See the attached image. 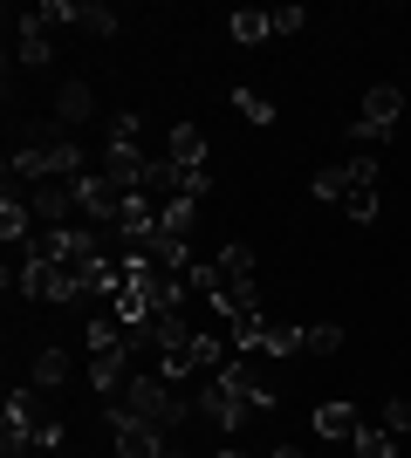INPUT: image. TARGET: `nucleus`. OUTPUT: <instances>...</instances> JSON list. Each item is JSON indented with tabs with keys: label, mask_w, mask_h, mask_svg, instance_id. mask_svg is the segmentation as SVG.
<instances>
[{
	"label": "nucleus",
	"mask_w": 411,
	"mask_h": 458,
	"mask_svg": "<svg viewBox=\"0 0 411 458\" xmlns=\"http://www.w3.org/2000/svg\"><path fill=\"white\" fill-rule=\"evenodd\" d=\"M7 287H14V294H35V301H82L76 274L62 267V260H21V274L7 267Z\"/></svg>",
	"instance_id": "nucleus-4"
},
{
	"label": "nucleus",
	"mask_w": 411,
	"mask_h": 458,
	"mask_svg": "<svg viewBox=\"0 0 411 458\" xmlns=\"http://www.w3.org/2000/svg\"><path fill=\"white\" fill-rule=\"evenodd\" d=\"M213 377L227 383V390H234V397L247 403V411H254V418H268L274 403H281V397H274V383H261V377H254V369H247V363H219Z\"/></svg>",
	"instance_id": "nucleus-10"
},
{
	"label": "nucleus",
	"mask_w": 411,
	"mask_h": 458,
	"mask_svg": "<svg viewBox=\"0 0 411 458\" xmlns=\"http://www.w3.org/2000/svg\"><path fill=\"white\" fill-rule=\"evenodd\" d=\"M28 131H35V137L7 151V178H21V185L69 178V185H76V178H82V144H76V137H48V123H28Z\"/></svg>",
	"instance_id": "nucleus-1"
},
{
	"label": "nucleus",
	"mask_w": 411,
	"mask_h": 458,
	"mask_svg": "<svg viewBox=\"0 0 411 458\" xmlns=\"http://www.w3.org/2000/svg\"><path fill=\"white\" fill-rule=\"evenodd\" d=\"M14 403H21V418H28L35 452H56V445H62V424H56V411L41 403V390H14Z\"/></svg>",
	"instance_id": "nucleus-11"
},
{
	"label": "nucleus",
	"mask_w": 411,
	"mask_h": 458,
	"mask_svg": "<svg viewBox=\"0 0 411 458\" xmlns=\"http://www.w3.org/2000/svg\"><path fill=\"white\" fill-rule=\"evenodd\" d=\"M350 452L356 458H398V431H384V424H356Z\"/></svg>",
	"instance_id": "nucleus-21"
},
{
	"label": "nucleus",
	"mask_w": 411,
	"mask_h": 458,
	"mask_svg": "<svg viewBox=\"0 0 411 458\" xmlns=\"http://www.w3.org/2000/svg\"><path fill=\"white\" fill-rule=\"evenodd\" d=\"M309 191H315V199H322V206H343V191H350V172H343V165H322Z\"/></svg>",
	"instance_id": "nucleus-24"
},
{
	"label": "nucleus",
	"mask_w": 411,
	"mask_h": 458,
	"mask_svg": "<svg viewBox=\"0 0 411 458\" xmlns=\"http://www.w3.org/2000/svg\"><path fill=\"white\" fill-rule=\"evenodd\" d=\"M178 165V172H193V165H206V131H199V123H178L172 131V151H165Z\"/></svg>",
	"instance_id": "nucleus-17"
},
{
	"label": "nucleus",
	"mask_w": 411,
	"mask_h": 458,
	"mask_svg": "<svg viewBox=\"0 0 411 458\" xmlns=\"http://www.w3.org/2000/svg\"><path fill=\"white\" fill-rule=\"evenodd\" d=\"M234 110L247 116V123H274V103L261 89H234Z\"/></svg>",
	"instance_id": "nucleus-26"
},
{
	"label": "nucleus",
	"mask_w": 411,
	"mask_h": 458,
	"mask_svg": "<svg viewBox=\"0 0 411 458\" xmlns=\"http://www.w3.org/2000/svg\"><path fill=\"white\" fill-rule=\"evenodd\" d=\"M227 28H234L240 48H261V41L274 35V14H261V7H234V21H227Z\"/></svg>",
	"instance_id": "nucleus-19"
},
{
	"label": "nucleus",
	"mask_w": 411,
	"mask_h": 458,
	"mask_svg": "<svg viewBox=\"0 0 411 458\" xmlns=\"http://www.w3.org/2000/svg\"><path fill=\"white\" fill-rule=\"evenodd\" d=\"M124 199H131V191H117L103 172H82V178H76V212L90 219V226H117Z\"/></svg>",
	"instance_id": "nucleus-7"
},
{
	"label": "nucleus",
	"mask_w": 411,
	"mask_h": 458,
	"mask_svg": "<svg viewBox=\"0 0 411 458\" xmlns=\"http://www.w3.org/2000/svg\"><path fill=\"white\" fill-rule=\"evenodd\" d=\"M193 219H199V206H193V199H172V206L158 212V226H165V233H178V240L193 233Z\"/></svg>",
	"instance_id": "nucleus-25"
},
{
	"label": "nucleus",
	"mask_w": 411,
	"mask_h": 458,
	"mask_svg": "<svg viewBox=\"0 0 411 458\" xmlns=\"http://www.w3.org/2000/svg\"><path fill=\"white\" fill-rule=\"evenodd\" d=\"M315 438H356V411L350 403H315Z\"/></svg>",
	"instance_id": "nucleus-20"
},
{
	"label": "nucleus",
	"mask_w": 411,
	"mask_h": 458,
	"mask_svg": "<svg viewBox=\"0 0 411 458\" xmlns=\"http://www.w3.org/2000/svg\"><path fill=\"white\" fill-rule=\"evenodd\" d=\"M268 458H302V452H295V445H274V452Z\"/></svg>",
	"instance_id": "nucleus-31"
},
{
	"label": "nucleus",
	"mask_w": 411,
	"mask_h": 458,
	"mask_svg": "<svg viewBox=\"0 0 411 458\" xmlns=\"http://www.w3.org/2000/svg\"><path fill=\"white\" fill-rule=\"evenodd\" d=\"M90 383H97L103 397H117V383H131V343L124 349H97V356H90Z\"/></svg>",
	"instance_id": "nucleus-14"
},
{
	"label": "nucleus",
	"mask_w": 411,
	"mask_h": 458,
	"mask_svg": "<svg viewBox=\"0 0 411 458\" xmlns=\"http://www.w3.org/2000/svg\"><path fill=\"white\" fill-rule=\"evenodd\" d=\"M398 116H405V96L391 89V82H371L364 89V110H356L350 137L356 144H384V137H398Z\"/></svg>",
	"instance_id": "nucleus-3"
},
{
	"label": "nucleus",
	"mask_w": 411,
	"mask_h": 458,
	"mask_svg": "<svg viewBox=\"0 0 411 458\" xmlns=\"http://www.w3.org/2000/svg\"><path fill=\"white\" fill-rule=\"evenodd\" d=\"M103 424H110V438H117V458H165V445H172L158 424L124 418V403H103Z\"/></svg>",
	"instance_id": "nucleus-5"
},
{
	"label": "nucleus",
	"mask_w": 411,
	"mask_h": 458,
	"mask_svg": "<svg viewBox=\"0 0 411 458\" xmlns=\"http://www.w3.org/2000/svg\"><path fill=\"white\" fill-rule=\"evenodd\" d=\"M206 191H213V172H206V165H193V172H178V199H206Z\"/></svg>",
	"instance_id": "nucleus-28"
},
{
	"label": "nucleus",
	"mask_w": 411,
	"mask_h": 458,
	"mask_svg": "<svg viewBox=\"0 0 411 458\" xmlns=\"http://www.w3.org/2000/svg\"><path fill=\"white\" fill-rule=\"evenodd\" d=\"M405 458H411V431H405Z\"/></svg>",
	"instance_id": "nucleus-33"
},
{
	"label": "nucleus",
	"mask_w": 411,
	"mask_h": 458,
	"mask_svg": "<svg viewBox=\"0 0 411 458\" xmlns=\"http://www.w3.org/2000/svg\"><path fill=\"white\" fill-rule=\"evenodd\" d=\"M90 110H97V96L82 89V82H62V89H56V116H62V123H82Z\"/></svg>",
	"instance_id": "nucleus-22"
},
{
	"label": "nucleus",
	"mask_w": 411,
	"mask_h": 458,
	"mask_svg": "<svg viewBox=\"0 0 411 458\" xmlns=\"http://www.w3.org/2000/svg\"><path fill=\"white\" fill-rule=\"evenodd\" d=\"M302 28H309L302 7H274V35H302Z\"/></svg>",
	"instance_id": "nucleus-30"
},
{
	"label": "nucleus",
	"mask_w": 411,
	"mask_h": 458,
	"mask_svg": "<svg viewBox=\"0 0 411 458\" xmlns=\"http://www.w3.org/2000/svg\"><path fill=\"white\" fill-rule=\"evenodd\" d=\"M336 349H343V328L336 322H309L302 328V356H336Z\"/></svg>",
	"instance_id": "nucleus-23"
},
{
	"label": "nucleus",
	"mask_w": 411,
	"mask_h": 458,
	"mask_svg": "<svg viewBox=\"0 0 411 458\" xmlns=\"http://www.w3.org/2000/svg\"><path fill=\"white\" fill-rule=\"evenodd\" d=\"M343 172H350V191H343V212H350L356 226H371V219H377V157H350Z\"/></svg>",
	"instance_id": "nucleus-9"
},
{
	"label": "nucleus",
	"mask_w": 411,
	"mask_h": 458,
	"mask_svg": "<svg viewBox=\"0 0 411 458\" xmlns=\"http://www.w3.org/2000/svg\"><path fill=\"white\" fill-rule=\"evenodd\" d=\"M110 403H124V418H137V424H158L165 438L185 431V418H193V397H178V383H165V377H131Z\"/></svg>",
	"instance_id": "nucleus-2"
},
{
	"label": "nucleus",
	"mask_w": 411,
	"mask_h": 458,
	"mask_svg": "<svg viewBox=\"0 0 411 458\" xmlns=\"http://www.w3.org/2000/svg\"><path fill=\"white\" fill-rule=\"evenodd\" d=\"M0 240H21V247L35 240V212H28V199H14V191L0 199Z\"/></svg>",
	"instance_id": "nucleus-18"
},
{
	"label": "nucleus",
	"mask_w": 411,
	"mask_h": 458,
	"mask_svg": "<svg viewBox=\"0 0 411 458\" xmlns=\"http://www.w3.org/2000/svg\"><path fill=\"white\" fill-rule=\"evenodd\" d=\"M14 55L28 62V69H48L56 48H48V21H41V14H21L14 21Z\"/></svg>",
	"instance_id": "nucleus-13"
},
{
	"label": "nucleus",
	"mask_w": 411,
	"mask_h": 458,
	"mask_svg": "<svg viewBox=\"0 0 411 458\" xmlns=\"http://www.w3.org/2000/svg\"><path fill=\"white\" fill-rule=\"evenodd\" d=\"M76 28H82V35H117V14L90 0V7H82V14H76Z\"/></svg>",
	"instance_id": "nucleus-27"
},
{
	"label": "nucleus",
	"mask_w": 411,
	"mask_h": 458,
	"mask_svg": "<svg viewBox=\"0 0 411 458\" xmlns=\"http://www.w3.org/2000/svg\"><path fill=\"white\" fill-rule=\"evenodd\" d=\"M28 212H35L41 226H69V212H76V185H56V178L35 185V191H28Z\"/></svg>",
	"instance_id": "nucleus-12"
},
{
	"label": "nucleus",
	"mask_w": 411,
	"mask_h": 458,
	"mask_svg": "<svg viewBox=\"0 0 411 458\" xmlns=\"http://www.w3.org/2000/svg\"><path fill=\"white\" fill-rule=\"evenodd\" d=\"M144 172H151V157L137 151V137L110 131V144H103V178H110L117 191H144Z\"/></svg>",
	"instance_id": "nucleus-8"
},
{
	"label": "nucleus",
	"mask_w": 411,
	"mask_h": 458,
	"mask_svg": "<svg viewBox=\"0 0 411 458\" xmlns=\"http://www.w3.org/2000/svg\"><path fill=\"white\" fill-rule=\"evenodd\" d=\"M213 267H219V281H227V287H254V247H247V240H227Z\"/></svg>",
	"instance_id": "nucleus-16"
},
{
	"label": "nucleus",
	"mask_w": 411,
	"mask_h": 458,
	"mask_svg": "<svg viewBox=\"0 0 411 458\" xmlns=\"http://www.w3.org/2000/svg\"><path fill=\"white\" fill-rule=\"evenodd\" d=\"M377 424H384V431H398V438H405V431H411V403H384V418H377Z\"/></svg>",
	"instance_id": "nucleus-29"
},
{
	"label": "nucleus",
	"mask_w": 411,
	"mask_h": 458,
	"mask_svg": "<svg viewBox=\"0 0 411 458\" xmlns=\"http://www.w3.org/2000/svg\"><path fill=\"white\" fill-rule=\"evenodd\" d=\"M213 458H240V452H234V445H227V452H213Z\"/></svg>",
	"instance_id": "nucleus-32"
},
{
	"label": "nucleus",
	"mask_w": 411,
	"mask_h": 458,
	"mask_svg": "<svg viewBox=\"0 0 411 458\" xmlns=\"http://www.w3.org/2000/svg\"><path fill=\"white\" fill-rule=\"evenodd\" d=\"M193 418H199V424H213V431H227V438H234V431H240L247 418H254V411H247V403H240L234 390L219 383V377H206V383H199V397H193Z\"/></svg>",
	"instance_id": "nucleus-6"
},
{
	"label": "nucleus",
	"mask_w": 411,
	"mask_h": 458,
	"mask_svg": "<svg viewBox=\"0 0 411 458\" xmlns=\"http://www.w3.org/2000/svg\"><path fill=\"white\" fill-rule=\"evenodd\" d=\"M69 383V349H35V363H28V390H62Z\"/></svg>",
	"instance_id": "nucleus-15"
}]
</instances>
